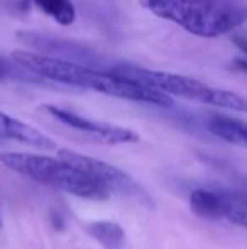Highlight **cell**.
Listing matches in <instances>:
<instances>
[{
	"label": "cell",
	"mask_w": 247,
	"mask_h": 249,
	"mask_svg": "<svg viewBox=\"0 0 247 249\" xmlns=\"http://www.w3.org/2000/svg\"><path fill=\"white\" fill-rule=\"evenodd\" d=\"M0 224H2V222H0Z\"/></svg>",
	"instance_id": "17"
},
{
	"label": "cell",
	"mask_w": 247,
	"mask_h": 249,
	"mask_svg": "<svg viewBox=\"0 0 247 249\" xmlns=\"http://www.w3.org/2000/svg\"><path fill=\"white\" fill-rule=\"evenodd\" d=\"M58 158H61L63 161L75 166L76 170L83 171L90 178L99 181L110 194L117 192V194L132 195V197H144L141 187L135 183V180L131 175L125 173L120 168L114 166V164L107 163V161L76 153L73 149H58Z\"/></svg>",
	"instance_id": "5"
},
{
	"label": "cell",
	"mask_w": 247,
	"mask_h": 249,
	"mask_svg": "<svg viewBox=\"0 0 247 249\" xmlns=\"http://www.w3.org/2000/svg\"><path fill=\"white\" fill-rule=\"evenodd\" d=\"M5 80H20V82H39L36 75L29 73L27 70H24L22 66H19L12 58H5L0 56V82Z\"/></svg>",
	"instance_id": "14"
},
{
	"label": "cell",
	"mask_w": 247,
	"mask_h": 249,
	"mask_svg": "<svg viewBox=\"0 0 247 249\" xmlns=\"http://www.w3.org/2000/svg\"><path fill=\"white\" fill-rule=\"evenodd\" d=\"M232 68L237 70V71L246 73V75H247V59H244V58L234 59V61H232Z\"/></svg>",
	"instance_id": "16"
},
{
	"label": "cell",
	"mask_w": 247,
	"mask_h": 249,
	"mask_svg": "<svg viewBox=\"0 0 247 249\" xmlns=\"http://www.w3.org/2000/svg\"><path fill=\"white\" fill-rule=\"evenodd\" d=\"M220 219L247 229V195L220 192Z\"/></svg>",
	"instance_id": "11"
},
{
	"label": "cell",
	"mask_w": 247,
	"mask_h": 249,
	"mask_svg": "<svg viewBox=\"0 0 247 249\" xmlns=\"http://www.w3.org/2000/svg\"><path fill=\"white\" fill-rule=\"evenodd\" d=\"M190 207L200 219L218 220L220 219V192L198 188L191 192Z\"/></svg>",
	"instance_id": "12"
},
{
	"label": "cell",
	"mask_w": 247,
	"mask_h": 249,
	"mask_svg": "<svg viewBox=\"0 0 247 249\" xmlns=\"http://www.w3.org/2000/svg\"><path fill=\"white\" fill-rule=\"evenodd\" d=\"M208 131L218 139L231 144L247 148V124L241 119L231 117V115L215 114L207 122Z\"/></svg>",
	"instance_id": "9"
},
{
	"label": "cell",
	"mask_w": 247,
	"mask_h": 249,
	"mask_svg": "<svg viewBox=\"0 0 247 249\" xmlns=\"http://www.w3.org/2000/svg\"><path fill=\"white\" fill-rule=\"evenodd\" d=\"M0 161L16 173L33 178L39 183L56 187L78 198L105 200L110 197V192L105 187L61 158L33 153H2Z\"/></svg>",
	"instance_id": "4"
},
{
	"label": "cell",
	"mask_w": 247,
	"mask_h": 249,
	"mask_svg": "<svg viewBox=\"0 0 247 249\" xmlns=\"http://www.w3.org/2000/svg\"><path fill=\"white\" fill-rule=\"evenodd\" d=\"M31 2L63 27L71 26L76 19V9L71 0H31Z\"/></svg>",
	"instance_id": "13"
},
{
	"label": "cell",
	"mask_w": 247,
	"mask_h": 249,
	"mask_svg": "<svg viewBox=\"0 0 247 249\" xmlns=\"http://www.w3.org/2000/svg\"><path fill=\"white\" fill-rule=\"evenodd\" d=\"M0 138L12 139V141L33 146V148L41 151L56 149V142L49 136L41 132L39 129L33 127L27 122L12 117V115H9L3 110H0Z\"/></svg>",
	"instance_id": "8"
},
{
	"label": "cell",
	"mask_w": 247,
	"mask_h": 249,
	"mask_svg": "<svg viewBox=\"0 0 247 249\" xmlns=\"http://www.w3.org/2000/svg\"><path fill=\"white\" fill-rule=\"evenodd\" d=\"M41 108L46 114H49L51 117L56 119L58 122L68 125L69 129H75V131L82 132V134H86L90 139H93L97 142H102V144L117 146V144H132V142L139 141V134L129 127L109 124V122H102V121H93V119L80 115L73 110H68V108L58 107V105L46 104Z\"/></svg>",
	"instance_id": "6"
},
{
	"label": "cell",
	"mask_w": 247,
	"mask_h": 249,
	"mask_svg": "<svg viewBox=\"0 0 247 249\" xmlns=\"http://www.w3.org/2000/svg\"><path fill=\"white\" fill-rule=\"evenodd\" d=\"M10 58L24 70L36 75L37 78L51 80V82H58L69 87H78L83 90H92V92L115 97V99L139 102V104L158 105V107H171L175 104V100L166 93L149 89L142 83L132 82V80L115 75L112 71L93 68V66L49 58V56L37 54V53L27 50L14 51Z\"/></svg>",
	"instance_id": "1"
},
{
	"label": "cell",
	"mask_w": 247,
	"mask_h": 249,
	"mask_svg": "<svg viewBox=\"0 0 247 249\" xmlns=\"http://www.w3.org/2000/svg\"><path fill=\"white\" fill-rule=\"evenodd\" d=\"M16 37L27 48V51L37 53V54L49 56V58L65 59V61H75L80 65H102L103 59L93 50L82 43L54 37L49 34L36 33V31H17Z\"/></svg>",
	"instance_id": "7"
},
{
	"label": "cell",
	"mask_w": 247,
	"mask_h": 249,
	"mask_svg": "<svg viewBox=\"0 0 247 249\" xmlns=\"http://www.w3.org/2000/svg\"><path fill=\"white\" fill-rule=\"evenodd\" d=\"M110 71L115 75L125 76L132 82L154 89L158 92L166 93L168 97H180V99L195 100L200 104H207L212 107L227 108V110L246 112L247 114V97L239 95L232 90H224L203 83L191 76L180 75V73L158 71V70L142 68L135 65H117L112 66Z\"/></svg>",
	"instance_id": "3"
},
{
	"label": "cell",
	"mask_w": 247,
	"mask_h": 249,
	"mask_svg": "<svg viewBox=\"0 0 247 249\" xmlns=\"http://www.w3.org/2000/svg\"><path fill=\"white\" fill-rule=\"evenodd\" d=\"M232 41H234V44L239 48V50L244 51L247 54V34H234V36H232Z\"/></svg>",
	"instance_id": "15"
},
{
	"label": "cell",
	"mask_w": 247,
	"mask_h": 249,
	"mask_svg": "<svg viewBox=\"0 0 247 249\" xmlns=\"http://www.w3.org/2000/svg\"><path fill=\"white\" fill-rule=\"evenodd\" d=\"M154 16L198 37H220L247 22V3L241 0H141Z\"/></svg>",
	"instance_id": "2"
},
{
	"label": "cell",
	"mask_w": 247,
	"mask_h": 249,
	"mask_svg": "<svg viewBox=\"0 0 247 249\" xmlns=\"http://www.w3.org/2000/svg\"><path fill=\"white\" fill-rule=\"evenodd\" d=\"M86 232L103 249H122L125 244V231L114 220H95L86 226Z\"/></svg>",
	"instance_id": "10"
}]
</instances>
